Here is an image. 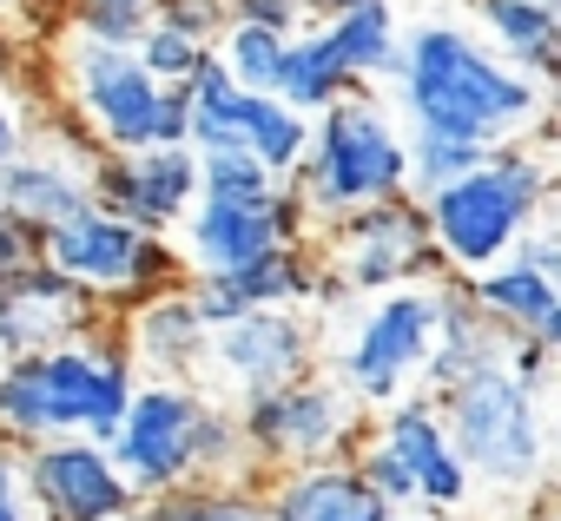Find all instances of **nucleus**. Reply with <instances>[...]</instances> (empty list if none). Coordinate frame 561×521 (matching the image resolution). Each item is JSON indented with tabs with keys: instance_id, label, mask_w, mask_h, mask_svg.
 <instances>
[{
	"instance_id": "nucleus-1",
	"label": "nucleus",
	"mask_w": 561,
	"mask_h": 521,
	"mask_svg": "<svg viewBox=\"0 0 561 521\" xmlns=\"http://www.w3.org/2000/svg\"><path fill=\"white\" fill-rule=\"evenodd\" d=\"M397 106L410 132H449L476 146H515L548 119V93L469 21H416L403 34Z\"/></svg>"
},
{
	"instance_id": "nucleus-2",
	"label": "nucleus",
	"mask_w": 561,
	"mask_h": 521,
	"mask_svg": "<svg viewBox=\"0 0 561 521\" xmlns=\"http://www.w3.org/2000/svg\"><path fill=\"white\" fill-rule=\"evenodd\" d=\"M133 396H139L133 350L106 331H87L73 344L0 363V436L14 449L54 442V436H93L113 449Z\"/></svg>"
},
{
	"instance_id": "nucleus-3",
	"label": "nucleus",
	"mask_w": 561,
	"mask_h": 521,
	"mask_svg": "<svg viewBox=\"0 0 561 521\" xmlns=\"http://www.w3.org/2000/svg\"><path fill=\"white\" fill-rule=\"evenodd\" d=\"M113 462L126 468L139 501L172 495V488H244L257 475L244 422L218 409L198 383H172V377L139 383L126 429L113 442Z\"/></svg>"
},
{
	"instance_id": "nucleus-4",
	"label": "nucleus",
	"mask_w": 561,
	"mask_h": 521,
	"mask_svg": "<svg viewBox=\"0 0 561 521\" xmlns=\"http://www.w3.org/2000/svg\"><path fill=\"white\" fill-rule=\"evenodd\" d=\"M561 198V152L548 146H495L469 178L423 198L436 257L449 278H482L489 265L522 251V238L554 211Z\"/></svg>"
},
{
	"instance_id": "nucleus-5",
	"label": "nucleus",
	"mask_w": 561,
	"mask_h": 521,
	"mask_svg": "<svg viewBox=\"0 0 561 521\" xmlns=\"http://www.w3.org/2000/svg\"><path fill=\"white\" fill-rule=\"evenodd\" d=\"M60 86L80 119V132L100 152H146V146H192V93L165 86L139 47L67 34L60 40Z\"/></svg>"
},
{
	"instance_id": "nucleus-6",
	"label": "nucleus",
	"mask_w": 561,
	"mask_h": 521,
	"mask_svg": "<svg viewBox=\"0 0 561 521\" xmlns=\"http://www.w3.org/2000/svg\"><path fill=\"white\" fill-rule=\"evenodd\" d=\"M291 185L305 192L318 231H331L337 218H351L364 205L410 198V132L370 86H357L331 113H318L311 159L298 165Z\"/></svg>"
},
{
	"instance_id": "nucleus-7",
	"label": "nucleus",
	"mask_w": 561,
	"mask_h": 521,
	"mask_svg": "<svg viewBox=\"0 0 561 521\" xmlns=\"http://www.w3.org/2000/svg\"><path fill=\"white\" fill-rule=\"evenodd\" d=\"M535 377L508 357V363H482L469 377H456L449 390H436L449 436L469 462V475L482 488H535L541 462H548V436H541V403H535Z\"/></svg>"
},
{
	"instance_id": "nucleus-8",
	"label": "nucleus",
	"mask_w": 561,
	"mask_h": 521,
	"mask_svg": "<svg viewBox=\"0 0 561 521\" xmlns=\"http://www.w3.org/2000/svg\"><path fill=\"white\" fill-rule=\"evenodd\" d=\"M436 331H443V278L403 285V291H383V298H364V311L351 317V337L337 350V383L364 409L403 403L430 377Z\"/></svg>"
},
{
	"instance_id": "nucleus-9",
	"label": "nucleus",
	"mask_w": 561,
	"mask_h": 521,
	"mask_svg": "<svg viewBox=\"0 0 561 521\" xmlns=\"http://www.w3.org/2000/svg\"><path fill=\"white\" fill-rule=\"evenodd\" d=\"M238 422H244L251 462L271 468V475L357 455V442L370 436L364 429V403L337 377H318V370L285 383V390H264V396L238 403Z\"/></svg>"
},
{
	"instance_id": "nucleus-10",
	"label": "nucleus",
	"mask_w": 561,
	"mask_h": 521,
	"mask_svg": "<svg viewBox=\"0 0 561 521\" xmlns=\"http://www.w3.org/2000/svg\"><path fill=\"white\" fill-rule=\"evenodd\" d=\"M324 271H331L337 298H383V291H403V285L449 278L443 257H436L430 211H423L416 192L337 218L324 231Z\"/></svg>"
},
{
	"instance_id": "nucleus-11",
	"label": "nucleus",
	"mask_w": 561,
	"mask_h": 521,
	"mask_svg": "<svg viewBox=\"0 0 561 521\" xmlns=\"http://www.w3.org/2000/svg\"><path fill=\"white\" fill-rule=\"evenodd\" d=\"M41 257L54 271H67L80 291H93V298H159V291L179 285V265H185L165 238L126 224L100 198L87 211H73L67 224H54L41 238Z\"/></svg>"
},
{
	"instance_id": "nucleus-12",
	"label": "nucleus",
	"mask_w": 561,
	"mask_h": 521,
	"mask_svg": "<svg viewBox=\"0 0 561 521\" xmlns=\"http://www.w3.org/2000/svg\"><path fill=\"white\" fill-rule=\"evenodd\" d=\"M311 238H318V218L305 192L285 178L271 198H198V211L179 231V257L192 265V278H231L257 257L285 244H311Z\"/></svg>"
},
{
	"instance_id": "nucleus-13",
	"label": "nucleus",
	"mask_w": 561,
	"mask_h": 521,
	"mask_svg": "<svg viewBox=\"0 0 561 521\" xmlns=\"http://www.w3.org/2000/svg\"><path fill=\"white\" fill-rule=\"evenodd\" d=\"M311 363H318V324L305 311H244V317L218 324L211 350H205V377L231 403L285 390V383L311 377Z\"/></svg>"
},
{
	"instance_id": "nucleus-14",
	"label": "nucleus",
	"mask_w": 561,
	"mask_h": 521,
	"mask_svg": "<svg viewBox=\"0 0 561 521\" xmlns=\"http://www.w3.org/2000/svg\"><path fill=\"white\" fill-rule=\"evenodd\" d=\"M21 468H27V495H34L41 521H133V508H139V488L126 482L113 449L93 436L34 442V449H21Z\"/></svg>"
},
{
	"instance_id": "nucleus-15",
	"label": "nucleus",
	"mask_w": 561,
	"mask_h": 521,
	"mask_svg": "<svg viewBox=\"0 0 561 521\" xmlns=\"http://www.w3.org/2000/svg\"><path fill=\"white\" fill-rule=\"evenodd\" d=\"M93 198L119 211L126 224L172 238L205 198V152L198 146H146V152H106L93 172Z\"/></svg>"
},
{
	"instance_id": "nucleus-16",
	"label": "nucleus",
	"mask_w": 561,
	"mask_h": 521,
	"mask_svg": "<svg viewBox=\"0 0 561 521\" xmlns=\"http://www.w3.org/2000/svg\"><path fill=\"white\" fill-rule=\"evenodd\" d=\"M370 436L397 455V468L410 475L423 514H456V508L476 495V475H469V462H462V449H456L449 416H443L436 396H403V403H390Z\"/></svg>"
},
{
	"instance_id": "nucleus-17",
	"label": "nucleus",
	"mask_w": 561,
	"mask_h": 521,
	"mask_svg": "<svg viewBox=\"0 0 561 521\" xmlns=\"http://www.w3.org/2000/svg\"><path fill=\"white\" fill-rule=\"evenodd\" d=\"M93 304H100V298L80 291L67 271H54L47 257L21 265L14 278H0V363L100 331V324H93Z\"/></svg>"
},
{
	"instance_id": "nucleus-18",
	"label": "nucleus",
	"mask_w": 561,
	"mask_h": 521,
	"mask_svg": "<svg viewBox=\"0 0 561 521\" xmlns=\"http://www.w3.org/2000/svg\"><path fill=\"white\" fill-rule=\"evenodd\" d=\"M93 172H100V159H87L80 139L21 146L8 165H0V205H8L34 238H47L54 224H67L73 211L93 205Z\"/></svg>"
},
{
	"instance_id": "nucleus-19",
	"label": "nucleus",
	"mask_w": 561,
	"mask_h": 521,
	"mask_svg": "<svg viewBox=\"0 0 561 521\" xmlns=\"http://www.w3.org/2000/svg\"><path fill=\"white\" fill-rule=\"evenodd\" d=\"M264 508H271V521H397V508L377 495V482L357 468V455L271 475Z\"/></svg>"
},
{
	"instance_id": "nucleus-20",
	"label": "nucleus",
	"mask_w": 561,
	"mask_h": 521,
	"mask_svg": "<svg viewBox=\"0 0 561 521\" xmlns=\"http://www.w3.org/2000/svg\"><path fill=\"white\" fill-rule=\"evenodd\" d=\"M126 350L152 377H172V383L198 377L205 370V350H211V317H205L198 291L192 285H172L159 298H139V311L126 324Z\"/></svg>"
},
{
	"instance_id": "nucleus-21",
	"label": "nucleus",
	"mask_w": 561,
	"mask_h": 521,
	"mask_svg": "<svg viewBox=\"0 0 561 521\" xmlns=\"http://www.w3.org/2000/svg\"><path fill=\"white\" fill-rule=\"evenodd\" d=\"M522 350V337L515 331H502L476 298H469V285L462 278H443V331H436V357H430V396L436 390H449L456 377H469V370H482V363H508Z\"/></svg>"
},
{
	"instance_id": "nucleus-22",
	"label": "nucleus",
	"mask_w": 561,
	"mask_h": 521,
	"mask_svg": "<svg viewBox=\"0 0 561 521\" xmlns=\"http://www.w3.org/2000/svg\"><path fill=\"white\" fill-rule=\"evenodd\" d=\"M495 54H508L541 86L561 80V0H469Z\"/></svg>"
},
{
	"instance_id": "nucleus-23",
	"label": "nucleus",
	"mask_w": 561,
	"mask_h": 521,
	"mask_svg": "<svg viewBox=\"0 0 561 521\" xmlns=\"http://www.w3.org/2000/svg\"><path fill=\"white\" fill-rule=\"evenodd\" d=\"M324 40L337 47L344 73H351L357 86L397 80V67H403V27H397V0H370V8H351V14L324 21Z\"/></svg>"
},
{
	"instance_id": "nucleus-24",
	"label": "nucleus",
	"mask_w": 561,
	"mask_h": 521,
	"mask_svg": "<svg viewBox=\"0 0 561 521\" xmlns=\"http://www.w3.org/2000/svg\"><path fill=\"white\" fill-rule=\"evenodd\" d=\"M462 285H469V298H476L502 331H515V337H535V324H541V317L554 311V298H561V291L528 265V257H522V251H515V257H502V265H489L482 278H462Z\"/></svg>"
},
{
	"instance_id": "nucleus-25",
	"label": "nucleus",
	"mask_w": 561,
	"mask_h": 521,
	"mask_svg": "<svg viewBox=\"0 0 561 521\" xmlns=\"http://www.w3.org/2000/svg\"><path fill=\"white\" fill-rule=\"evenodd\" d=\"M344 93H357V80L344 73V60H337V47L324 40V27H311V34H298L291 40V60H285V80H277V100H291L298 113H331Z\"/></svg>"
},
{
	"instance_id": "nucleus-26",
	"label": "nucleus",
	"mask_w": 561,
	"mask_h": 521,
	"mask_svg": "<svg viewBox=\"0 0 561 521\" xmlns=\"http://www.w3.org/2000/svg\"><path fill=\"white\" fill-rule=\"evenodd\" d=\"M291 40H298V34H271V27L231 21L225 40H218V60L231 67L238 86H251V93H277V80H285V60H291Z\"/></svg>"
},
{
	"instance_id": "nucleus-27",
	"label": "nucleus",
	"mask_w": 561,
	"mask_h": 521,
	"mask_svg": "<svg viewBox=\"0 0 561 521\" xmlns=\"http://www.w3.org/2000/svg\"><path fill=\"white\" fill-rule=\"evenodd\" d=\"M495 146H476V139H449V132H410V192L430 198L456 178H469Z\"/></svg>"
},
{
	"instance_id": "nucleus-28",
	"label": "nucleus",
	"mask_w": 561,
	"mask_h": 521,
	"mask_svg": "<svg viewBox=\"0 0 561 521\" xmlns=\"http://www.w3.org/2000/svg\"><path fill=\"white\" fill-rule=\"evenodd\" d=\"M277 178L264 159H251V152H238V146H218V152H205V198H271Z\"/></svg>"
},
{
	"instance_id": "nucleus-29",
	"label": "nucleus",
	"mask_w": 561,
	"mask_h": 521,
	"mask_svg": "<svg viewBox=\"0 0 561 521\" xmlns=\"http://www.w3.org/2000/svg\"><path fill=\"white\" fill-rule=\"evenodd\" d=\"M139 60L165 80V86H185L205 60H211V47L205 40H192L185 27H172V21H152L146 34H139Z\"/></svg>"
},
{
	"instance_id": "nucleus-30",
	"label": "nucleus",
	"mask_w": 561,
	"mask_h": 521,
	"mask_svg": "<svg viewBox=\"0 0 561 521\" xmlns=\"http://www.w3.org/2000/svg\"><path fill=\"white\" fill-rule=\"evenodd\" d=\"M152 14H159V0H73V27L100 34V40H119V47H139Z\"/></svg>"
},
{
	"instance_id": "nucleus-31",
	"label": "nucleus",
	"mask_w": 561,
	"mask_h": 521,
	"mask_svg": "<svg viewBox=\"0 0 561 521\" xmlns=\"http://www.w3.org/2000/svg\"><path fill=\"white\" fill-rule=\"evenodd\" d=\"M357 468H364V475L377 482V495H383V501H390L397 514H403V508H416V488H410V475L397 468V455H390V449H383L377 436H364V442H357Z\"/></svg>"
},
{
	"instance_id": "nucleus-32",
	"label": "nucleus",
	"mask_w": 561,
	"mask_h": 521,
	"mask_svg": "<svg viewBox=\"0 0 561 521\" xmlns=\"http://www.w3.org/2000/svg\"><path fill=\"white\" fill-rule=\"evenodd\" d=\"M0 521H41L34 495H27V468H21V449L0 436Z\"/></svg>"
},
{
	"instance_id": "nucleus-33",
	"label": "nucleus",
	"mask_w": 561,
	"mask_h": 521,
	"mask_svg": "<svg viewBox=\"0 0 561 521\" xmlns=\"http://www.w3.org/2000/svg\"><path fill=\"white\" fill-rule=\"evenodd\" d=\"M198 521H271V508H264V488H205Z\"/></svg>"
},
{
	"instance_id": "nucleus-34",
	"label": "nucleus",
	"mask_w": 561,
	"mask_h": 521,
	"mask_svg": "<svg viewBox=\"0 0 561 521\" xmlns=\"http://www.w3.org/2000/svg\"><path fill=\"white\" fill-rule=\"evenodd\" d=\"M305 14H311L305 0H231V21H251V27H271V34H305L298 27Z\"/></svg>"
},
{
	"instance_id": "nucleus-35",
	"label": "nucleus",
	"mask_w": 561,
	"mask_h": 521,
	"mask_svg": "<svg viewBox=\"0 0 561 521\" xmlns=\"http://www.w3.org/2000/svg\"><path fill=\"white\" fill-rule=\"evenodd\" d=\"M522 257H528V265H535V271L561 291V211H548V218L522 238Z\"/></svg>"
},
{
	"instance_id": "nucleus-36",
	"label": "nucleus",
	"mask_w": 561,
	"mask_h": 521,
	"mask_svg": "<svg viewBox=\"0 0 561 521\" xmlns=\"http://www.w3.org/2000/svg\"><path fill=\"white\" fill-rule=\"evenodd\" d=\"M198 508H205V488H172V495H146L133 521H198Z\"/></svg>"
},
{
	"instance_id": "nucleus-37",
	"label": "nucleus",
	"mask_w": 561,
	"mask_h": 521,
	"mask_svg": "<svg viewBox=\"0 0 561 521\" xmlns=\"http://www.w3.org/2000/svg\"><path fill=\"white\" fill-rule=\"evenodd\" d=\"M528 344H535L541 357H561V298H554V311L535 324V337H528Z\"/></svg>"
},
{
	"instance_id": "nucleus-38",
	"label": "nucleus",
	"mask_w": 561,
	"mask_h": 521,
	"mask_svg": "<svg viewBox=\"0 0 561 521\" xmlns=\"http://www.w3.org/2000/svg\"><path fill=\"white\" fill-rule=\"evenodd\" d=\"M14 152H21V119H14V100L0 93V165H8Z\"/></svg>"
},
{
	"instance_id": "nucleus-39",
	"label": "nucleus",
	"mask_w": 561,
	"mask_h": 521,
	"mask_svg": "<svg viewBox=\"0 0 561 521\" xmlns=\"http://www.w3.org/2000/svg\"><path fill=\"white\" fill-rule=\"evenodd\" d=\"M311 14H324V21H337V14H351V8H370V0H305Z\"/></svg>"
},
{
	"instance_id": "nucleus-40",
	"label": "nucleus",
	"mask_w": 561,
	"mask_h": 521,
	"mask_svg": "<svg viewBox=\"0 0 561 521\" xmlns=\"http://www.w3.org/2000/svg\"><path fill=\"white\" fill-rule=\"evenodd\" d=\"M541 521H561V501H548V508H541Z\"/></svg>"
},
{
	"instance_id": "nucleus-41",
	"label": "nucleus",
	"mask_w": 561,
	"mask_h": 521,
	"mask_svg": "<svg viewBox=\"0 0 561 521\" xmlns=\"http://www.w3.org/2000/svg\"><path fill=\"white\" fill-rule=\"evenodd\" d=\"M548 106H554V126H561V80H554V100H548Z\"/></svg>"
},
{
	"instance_id": "nucleus-42",
	"label": "nucleus",
	"mask_w": 561,
	"mask_h": 521,
	"mask_svg": "<svg viewBox=\"0 0 561 521\" xmlns=\"http://www.w3.org/2000/svg\"><path fill=\"white\" fill-rule=\"evenodd\" d=\"M397 521H443V514H397Z\"/></svg>"
},
{
	"instance_id": "nucleus-43",
	"label": "nucleus",
	"mask_w": 561,
	"mask_h": 521,
	"mask_svg": "<svg viewBox=\"0 0 561 521\" xmlns=\"http://www.w3.org/2000/svg\"><path fill=\"white\" fill-rule=\"evenodd\" d=\"M0 67H8V54H0Z\"/></svg>"
},
{
	"instance_id": "nucleus-44",
	"label": "nucleus",
	"mask_w": 561,
	"mask_h": 521,
	"mask_svg": "<svg viewBox=\"0 0 561 521\" xmlns=\"http://www.w3.org/2000/svg\"><path fill=\"white\" fill-rule=\"evenodd\" d=\"M0 8H8V0H0Z\"/></svg>"
}]
</instances>
